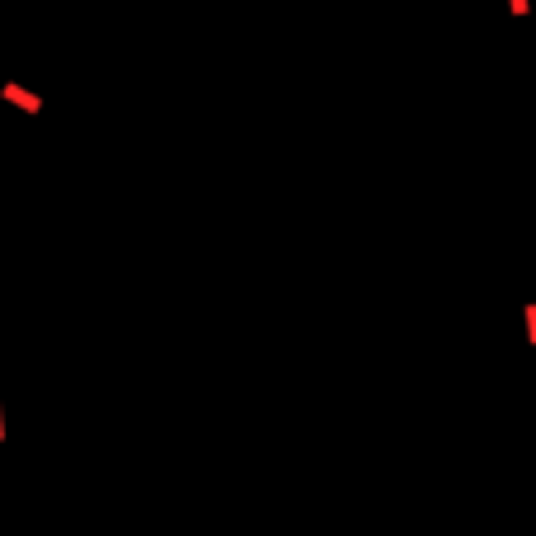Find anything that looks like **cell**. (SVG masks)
<instances>
[{
	"label": "cell",
	"instance_id": "1",
	"mask_svg": "<svg viewBox=\"0 0 536 536\" xmlns=\"http://www.w3.org/2000/svg\"><path fill=\"white\" fill-rule=\"evenodd\" d=\"M0 433H5V428H0Z\"/></svg>",
	"mask_w": 536,
	"mask_h": 536
}]
</instances>
